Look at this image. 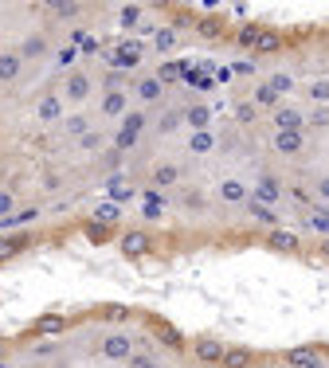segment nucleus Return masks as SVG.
<instances>
[{
  "mask_svg": "<svg viewBox=\"0 0 329 368\" xmlns=\"http://www.w3.org/2000/svg\"><path fill=\"white\" fill-rule=\"evenodd\" d=\"M102 356H106L110 365H130V356H134V337H130L126 329L102 333Z\"/></svg>",
  "mask_w": 329,
  "mask_h": 368,
  "instance_id": "obj_1",
  "label": "nucleus"
},
{
  "mask_svg": "<svg viewBox=\"0 0 329 368\" xmlns=\"http://www.w3.org/2000/svg\"><path fill=\"white\" fill-rule=\"evenodd\" d=\"M247 200H251L247 181H239V176H223V181H219V204H228V208H243Z\"/></svg>",
  "mask_w": 329,
  "mask_h": 368,
  "instance_id": "obj_2",
  "label": "nucleus"
},
{
  "mask_svg": "<svg viewBox=\"0 0 329 368\" xmlns=\"http://www.w3.org/2000/svg\"><path fill=\"white\" fill-rule=\"evenodd\" d=\"M251 196L275 208V204L282 200V181H279V176H275L270 169H259V176H255V192H251Z\"/></svg>",
  "mask_w": 329,
  "mask_h": 368,
  "instance_id": "obj_3",
  "label": "nucleus"
},
{
  "mask_svg": "<svg viewBox=\"0 0 329 368\" xmlns=\"http://www.w3.org/2000/svg\"><path fill=\"white\" fill-rule=\"evenodd\" d=\"M306 145H310L306 130H294V134H275V141H270V149H275L279 157H302Z\"/></svg>",
  "mask_w": 329,
  "mask_h": 368,
  "instance_id": "obj_4",
  "label": "nucleus"
},
{
  "mask_svg": "<svg viewBox=\"0 0 329 368\" xmlns=\"http://www.w3.org/2000/svg\"><path fill=\"white\" fill-rule=\"evenodd\" d=\"M212 118H216V110L208 106V102H192V106H184L181 110V122L192 130V134H200V130H212Z\"/></svg>",
  "mask_w": 329,
  "mask_h": 368,
  "instance_id": "obj_5",
  "label": "nucleus"
},
{
  "mask_svg": "<svg viewBox=\"0 0 329 368\" xmlns=\"http://www.w3.org/2000/svg\"><path fill=\"white\" fill-rule=\"evenodd\" d=\"M302 227L310 235L329 239V204H310V208H302Z\"/></svg>",
  "mask_w": 329,
  "mask_h": 368,
  "instance_id": "obj_6",
  "label": "nucleus"
},
{
  "mask_svg": "<svg viewBox=\"0 0 329 368\" xmlns=\"http://www.w3.org/2000/svg\"><path fill=\"white\" fill-rule=\"evenodd\" d=\"M192 353L200 365H223V353H228V345L219 341V337H196Z\"/></svg>",
  "mask_w": 329,
  "mask_h": 368,
  "instance_id": "obj_7",
  "label": "nucleus"
},
{
  "mask_svg": "<svg viewBox=\"0 0 329 368\" xmlns=\"http://www.w3.org/2000/svg\"><path fill=\"white\" fill-rule=\"evenodd\" d=\"M90 86H94V79H90L86 71H71V74H67V86H63V99L79 106V102L90 99Z\"/></svg>",
  "mask_w": 329,
  "mask_h": 368,
  "instance_id": "obj_8",
  "label": "nucleus"
},
{
  "mask_svg": "<svg viewBox=\"0 0 329 368\" xmlns=\"http://www.w3.org/2000/svg\"><path fill=\"white\" fill-rule=\"evenodd\" d=\"M184 176V169L177 165V161H161V165H153V172H149V181H153V188H177Z\"/></svg>",
  "mask_w": 329,
  "mask_h": 368,
  "instance_id": "obj_9",
  "label": "nucleus"
},
{
  "mask_svg": "<svg viewBox=\"0 0 329 368\" xmlns=\"http://www.w3.org/2000/svg\"><path fill=\"white\" fill-rule=\"evenodd\" d=\"M317 360H326L317 345H298V349H286V353H282V365L286 368H310V365H317Z\"/></svg>",
  "mask_w": 329,
  "mask_h": 368,
  "instance_id": "obj_10",
  "label": "nucleus"
},
{
  "mask_svg": "<svg viewBox=\"0 0 329 368\" xmlns=\"http://www.w3.org/2000/svg\"><path fill=\"white\" fill-rule=\"evenodd\" d=\"M270 122H275V134H294V130H306V114L294 106H279L270 114Z\"/></svg>",
  "mask_w": 329,
  "mask_h": 368,
  "instance_id": "obj_11",
  "label": "nucleus"
},
{
  "mask_svg": "<svg viewBox=\"0 0 329 368\" xmlns=\"http://www.w3.org/2000/svg\"><path fill=\"white\" fill-rule=\"evenodd\" d=\"M20 71H24V55L12 48H0V86H8L20 79Z\"/></svg>",
  "mask_w": 329,
  "mask_h": 368,
  "instance_id": "obj_12",
  "label": "nucleus"
},
{
  "mask_svg": "<svg viewBox=\"0 0 329 368\" xmlns=\"http://www.w3.org/2000/svg\"><path fill=\"white\" fill-rule=\"evenodd\" d=\"M98 110H102V118H114V122H118V118H126V114H130V94H126V90L102 94V106H98Z\"/></svg>",
  "mask_w": 329,
  "mask_h": 368,
  "instance_id": "obj_13",
  "label": "nucleus"
},
{
  "mask_svg": "<svg viewBox=\"0 0 329 368\" xmlns=\"http://www.w3.org/2000/svg\"><path fill=\"white\" fill-rule=\"evenodd\" d=\"M134 94L146 102V106H153V102L165 99V83H161L157 74H149V79H137V83H134Z\"/></svg>",
  "mask_w": 329,
  "mask_h": 368,
  "instance_id": "obj_14",
  "label": "nucleus"
},
{
  "mask_svg": "<svg viewBox=\"0 0 329 368\" xmlns=\"http://www.w3.org/2000/svg\"><path fill=\"white\" fill-rule=\"evenodd\" d=\"M20 55H24V59H43V55H48L51 51V43H48V36H43V32H28L24 39H20Z\"/></svg>",
  "mask_w": 329,
  "mask_h": 368,
  "instance_id": "obj_15",
  "label": "nucleus"
},
{
  "mask_svg": "<svg viewBox=\"0 0 329 368\" xmlns=\"http://www.w3.org/2000/svg\"><path fill=\"white\" fill-rule=\"evenodd\" d=\"M243 212H247L255 223H263V227H279V212L270 208V204H263V200H255V196L243 204Z\"/></svg>",
  "mask_w": 329,
  "mask_h": 368,
  "instance_id": "obj_16",
  "label": "nucleus"
},
{
  "mask_svg": "<svg viewBox=\"0 0 329 368\" xmlns=\"http://www.w3.org/2000/svg\"><path fill=\"white\" fill-rule=\"evenodd\" d=\"M122 251L130 258H141V255H149V251H153V239H149L146 232H126L122 235Z\"/></svg>",
  "mask_w": 329,
  "mask_h": 368,
  "instance_id": "obj_17",
  "label": "nucleus"
},
{
  "mask_svg": "<svg viewBox=\"0 0 329 368\" xmlns=\"http://www.w3.org/2000/svg\"><path fill=\"white\" fill-rule=\"evenodd\" d=\"M247 365H255V349H247V345H228L219 368H247Z\"/></svg>",
  "mask_w": 329,
  "mask_h": 368,
  "instance_id": "obj_18",
  "label": "nucleus"
},
{
  "mask_svg": "<svg viewBox=\"0 0 329 368\" xmlns=\"http://www.w3.org/2000/svg\"><path fill=\"white\" fill-rule=\"evenodd\" d=\"M36 118L39 122H59L63 118V99L59 94H43V99L36 102Z\"/></svg>",
  "mask_w": 329,
  "mask_h": 368,
  "instance_id": "obj_19",
  "label": "nucleus"
},
{
  "mask_svg": "<svg viewBox=\"0 0 329 368\" xmlns=\"http://www.w3.org/2000/svg\"><path fill=\"white\" fill-rule=\"evenodd\" d=\"M270 247H275V251H282V255H298V251H302V239H298L294 232L275 227V232H270Z\"/></svg>",
  "mask_w": 329,
  "mask_h": 368,
  "instance_id": "obj_20",
  "label": "nucleus"
},
{
  "mask_svg": "<svg viewBox=\"0 0 329 368\" xmlns=\"http://www.w3.org/2000/svg\"><path fill=\"white\" fill-rule=\"evenodd\" d=\"M141 216H146V220H153V223L165 216V200H161L157 188H146V192H141Z\"/></svg>",
  "mask_w": 329,
  "mask_h": 368,
  "instance_id": "obj_21",
  "label": "nucleus"
},
{
  "mask_svg": "<svg viewBox=\"0 0 329 368\" xmlns=\"http://www.w3.org/2000/svg\"><path fill=\"white\" fill-rule=\"evenodd\" d=\"M63 329H67V318H63V314H43V318L32 325V333H39V337H59Z\"/></svg>",
  "mask_w": 329,
  "mask_h": 368,
  "instance_id": "obj_22",
  "label": "nucleus"
},
{
  "mask_svg": "<svg viewBox=\"0 0 329 368\" xmlns=\"http://www.w3.org/2000/svg\"><path fill=\"white\" fill-rule=\"evenodd\" d=\"M181 48V36H177V28H153V51L161 55H169V51Z\"/></svg>",
  "mask_w": 329,
  "mask_h": 368,
  "instance_id": "obj_23",
  "label": "nucleus"
},
{
  "mask_svg": "<svg viewBox=\"0 0 329 368\" xmlns=\"http://www.w3.org/2000/svg\"><path fill=\"white\" fill-rule=\"evenodd\" d=\"M219 145V137L212 134V130H200V134H188V153H196V157H204V153H212V149Z\"/></svg>",
  "mask_w": 329,
  "mask_h": 368,
  "instance_id": "obj_24",
  "label": "nucleus"
},
{
  "mask_svg": "<svg viewBox=\"0 0 329 368\" xmlns=\"http://www.w3.org/2000/svg\"><path fill=\"white\" fill-rule=\"evenodd\" d=\"M279 99H282V94H279V90H275L270 83H259V86H255V99H251V102L275 114V110H279Z\"/></svg>",
  "mask_w": 329,
  "mask_h": 368,
  "instance_id": "obj_25",
  "label": "nucleus"
},
{
  "mask_svg": "<svg viewBox=\"0 0 329 368\" xmlns=\"http://www.w3.org/2000/svg\"><path fill=\"white\" fill-rule=\"evenodd\" d=\"M106 192H110V200H114V204H126V200H134V184L130 181H118V176H110L106 181Z\"/></svg>",
  "mask_w": 329,
  "mask_h": 368,
  "instance_id": "obj_26",
  "label": "nucleus"
},
{
  "mask_svg": "<svg viewBox=\"0 0 329 368\" xmlns=\"http://www.w3.org/2000/svg\"><path fill=\"white\" fill-rule=\"evenodd\" d=\"M196 32L204 39H219L223 32H228V20L223 16H208V20H196Z\"/></svg>",
  "mask_w": 329,
  "mask_h": 368,
  "instance_id": "obj_27",
  "label": "nucleus"
},
{
  "mask_svg": "<svg viewBox=\"0 0 329 368\" xmlns=\"http://www.w3.org/2000/svg\"><path fill=\"white\" fill-rule=\"evenodd\" d=\"M137 63H141V48H137V43H126V48H118V55H114V67H118V71H130Z\"/></svg>",
  "mask_w": 329,
  "mask_h": 368,
  "instance_id": "obj_28",
  "label": "nucleus"
},
{
  "mask_svg": "<svg viewBox=\"0 0 329 368\" xmlns=\"http://www.w3.org/2000/svg\"><path fill=\"white\" fill-rule=\"evenodd\" d=\"M302 90L314 106H329V79H314V83H306Z\"/></svg>",
  "mask_w": 329,
  "mask_h": 368,
  "instance_id": "obj_29",
  "label": "nucleus"
},
{
  "mask_svg": "<svg viewBox=\"0 0 329 368\" xmlns=\"http://www.w3.org/2000/svg\"><path fill=\"white\" fill-rule=\"evenodd\" d=\"M90 220H94V223H118V220H122V204L106 200V204H98V208L90 212Z\"/></svg>",
  "mask_w": 329,
  "mask_h": 368,
  "instance_id": "obj_30",
  "label": "nucleus"
},
{
  "mask_svg": "<svg viewBox=\"0 0 329 368\" xmlns=\"http://www.w3.org/2000/svg\"><path fill=\"white\" fill-rule=\"evenodd\" d=\"M141 16H146V8H141V4H122V8H118V24H122L126 32H134Z\"/></svg>",
  "mask_w": 329,
  "mask_h": 368,
  "instance_id": "obj_31",
  "label": "nucleus"
},
{
  "mask_svg": "<svg viewBox=\"0 0 329 368\" xmlns=\"http://www.w3.org/2000/svg\"><path fill=\"white\" fill-rule=\"evenodd\" d=\"M275 51H282V36L263 28V36H259V43H255V55H275Z\"/></svg>",
  "mask_w": 329,
  "mask_h": 368,
  "instance_id": "obj_32",
  "label": "nucleus"
},
{
  "mask_svg": "<svg viewBox=\"0 0 329 368\" xmlns=\"http://www.w3.org/2000/svg\"><path fill=\"white\" fill-rule=\"evenodd\" d=\"M259 36H263V24H247V28H239V36H235V43H239L243 51H255Z\"/></svg>",
  "mask_w": 329,
  "mask_h": 368,
  "instance_id": "obj_33",
  "label": "nucleus"
},
{
  "mask_svg": "<svg viewBox=\"0 0 329 368\" xmlns=\"http://www.w3.org/2000/svg\"><path fill=\"white\" fill-rule=\"evenodd\" d=\"M39 220V208H24V212H12L8 220H0V232L4 227H24V223H36Z\"/></svg>",
  "mask_w": 329,
  "mask_h": 368,
  "instance_id": "obj_34",
  "label": "nucleus"
},
{
  "mask_svg": "<svg viewBox=\"0 0 329 368\" xmlns=\"http://www.w3.org/2000/svg\"><path fill=\"white\" fill-rule=\"evenodd\" d=\"M181 208H184V212H204V208H208L204 192H196V188H184V192H181Z\"/></svg>",
  "mask_w": 329,
  "mask_h": 368,
  "instance_id": "obj_35",
  "label": "nucleus"
},
{
  "mask_svg": "<svg viewBox=\"0 0 329 368\" xmlns=\"http://www.w3.org/2000/svg\"><path fill=\"white\" fill-rule=\"evenodd\" d=\"M63 130L71 137H83V134H90V118H86V114H71V118L63 122Z\"/></svg>",
  "mask_w": 329,
  "mask_h": 368,
  "instance_id": "obj_36",
  "label": "nucleus"
},
{
  "mask_svg": "<svg viewBox=\"0 0 329 368\" xmlns=\"http://www.w3.org/2000/svg\"><path fill=\"white\" fill-rule=\"evenodd\" d=\"M122 130H130V134L141 137V130H146V110H130V114L122 118Z\"/></svg>",
  "mask_w": 329,
  "mask_h": 368,
  "instance_id": "obj_37",
  "label": "nucleus"
},
{
  "mask_svg": "<svg viewBox=\"0 0 329 368\" xmlns=\"http://www.w3.org/2000/svg\"><path fill=\"white\" fill-rule=\"evenodd\" d=\"M259 118V106L255 102H239V106H235V122L239 125H251Z\"/></svg>",
  "mask_w": 329,
  "mask_h": 368,
  "instance_id": "obj_38",
  "label": "nucleus"
},
{
  "mask_svg": "<svg viewBox=\"0 0 329 368\" xmlns=\"http://www.w3.org/2000/svg\"><path fill=\"white\" fill-rule=\"evenodd\" d=\"M126 83H130V79H126V71H110L106 79H102V90H106V94H114V90H126Z\"/></svg>",
  "mask_w": 329,
  "mask_h": 368,
  "instance_id": "obj_39",
  "label": "nucleus"
},
{
  "mask_svg": "<svg viewBox=\"0 0 329 368\" xmlns=\"http://www.w3.org/2000/svg\"><path fill=\"white\" fill-rule=\"evenodd\" d=\"M267 83L275 86L279 94H290V90H294V79H290V74H286V71H275V74H270V79H267Z\"/></svg>",
  "mask_w": 329,
  "mask_h": 368,
  "instance_id": "obj_40",
  "label": "nucleus"
},
{
  "mask_svg": "<svg viewBox=\"0 0 329 368\" xmlns=\"http://www.w3.org/2000/svg\"><path fill=\"white\" fill-rule=\"evenodd\" d=\"M16 212V196L8 192V188H0V220H8Z\"/></svg>",
  "mask_w": 329,
  "mask_h": 368,
  "instance_id": "obj_41",
  "label": "nucleus"
},
{
  "mask_svg": "<svg viewBox=\"0 0 329 368\" xmlns=\"http://www.w3.org/2000/svg\"><path fill=\"white\" fill-rule=\"evenodd\" d=\"M137 145V134H130V130H118V134H114V149H118V153H122V149H134Z\"/></svg>",
  "mask_w": 329,
  "mask_h": 368,
  "instance_id": "obj_42",
  "label": "nucleus"
},
{
  "mask_svg": "<svg viewBox=\"0 0 329 368\" xmlns=\"http://www.w3.org/2000/svg\"><path fill=\"white\" fill-rule=\"evenodd\" d=\"M48 12H55V16H79V12H83V4H71V0H63V4H48Z\"/></svg>",
  "mask_w": 329,
  "mask_h": 368,
  "instance_id": "obj_43",
  "label": "nucleus"
},
{
  "mask_svg": "<svg viewBox=\"0 0 329 368\" xmlns=\"http://www.w3.org/2000/svg\"><path fill=\"white\" fill-rule=\"evenodd\" d=\"M126 368H161V365H157V360H153V356H149V353H134V356H130V365H126Z\"/></svg>",
  "mask_w": 329,
  "mask_h": 368,
  "instance_id": "obj_44",
  "label": "nucleus"
},
{
  "mask_svg": "<svg viewBox=\"0 0 329 368\" xmlns=\"http://www.w3.org/2000/svg\"><path fill=\"white\" fill-rule=\"evenodd\" d=\"M181 74H184V67H177V63H165V67L157 71V79H161V83H172V79H181Z\"/></svg>",
  "mask_w": 329,
  "mask_h": 368,
  "instance_id": "obj_45",
  "label": "nucleus"
},
{
  "mask_svg": "<svg viewBox=\"0 0 329 368\" xmlns=\"http://www.w3.org/2000/svg\"><path fill=\"white\" fill-rule=\"evenodd\" d=\"M79 145H83V149H98V145H102V134H98V130H90V134L79 137Z\"/></svg>",
  "mask_w": 329,
  "mask_h": 368,
  "instance_id": "obj_46",
  "label": "nucleus"
},
{
  "mask_svg": "<svg viewBox=\"0 0 329 368\" xmlns=\"http://www.w3.org/2000/svg\"><path fill=\"white\" fill-rule=\"evenodd\" d=\"M306 122H310V125H329V106H317V110L306 118Z\"/></svg>",
  "mask_w": 329,
  "mask_h": 368,
  "instance_id": "obj_47",
  "label": "nucleus"
},
{
  "mask_svg": "<svg viewBox=\"0 0 329 368\" xmlns=\"http://www.w3.org/2000/svg\"><path fill=\"white\" fill-rule=\"evenodd\" d=\"M317 196L329 204V176H317Z\"/></svg>",
  "mask_w": 329,
  "mask_h": 368,
  "instance_id": "obj_48",
  "label": "nucleus"
},
{
  "mask_svg": "<svg viewBox=\"0 0 329 368\" xmlns=\"http://www.w3.org/2000/svg\"><path fill=\"white\" fill-rule=\"evenodd\" d=\"M251 71H255V63H251V59H239V63H235V74H251Z\"/></svg>",
  "mask_w": 329,
  "mask_h": 368,
  "instance_id": "obj_49",
  "label": "nucleus"
},
{
  "mask_svg": "<svg viewBox=\"0 0 329 368\" xmlns=\"http://www.w3.org/2000/svg\"><path fill=\"white\" fill-rule=\"evenodd\" d=\"M317 251H321V255L329 258V239H321V247H317Z\"/></svg>",
  "mask_w": 329,
  "mask_h": 368,
  "instance_id": "obj_50",
  "label": "nucleus"
},
{
  "mask_svg": "<svg viewBox=\"0 0 329 368\" xmlns=\"http://www.w3.org/2000/svg\"><path fill=\"white\" fill-rule=\"evenodd\" d=\"M4 349H8V345H4V337H0V360H4Z\"/></svg>",
  "mask_w": 329,
  "mask_h": 368,
  "instance_id": "obj_51",
  "label": "nucleus"
},
{
  "mask_svg": "<svg viewBox=\"0 0 329 368\" xmlns=\"http://www.w3.org/2000/svg\"><path fill=\"white\" fill-rule=\"evenodd\" d=\"M0 258H8V251H4V243H0Z\"/></svg>",
  "mask_w": 329,
  "mask_h": 368,
  "instance_id": "obj_52",
  "label": "nucleus"
},
{
  "mask_svg": "<svg viewBox=\"0 0 329 368\" xmlns=\"http://www.w3.org/2000/svg\"><path fill=\"white\" fill-rule=\"evenodd\" d=\"M0 368H8V360H0Z\"/></svg>",
  "mask_w": 329,
  "mask_h": 368,
  "instance_id": "obj_53",
  "label": "nucleus"
}]
</instances>
